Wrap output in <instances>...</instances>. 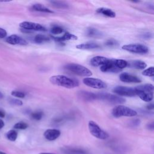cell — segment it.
Masks as SVG:
<instances>
[{
  "label": "cell",
  "instance_id": "obj_31",
  "mask_svg": "<svg viewBox=\"0 0 154 154\" xmlns=\"http://www.w3.org/2000/svg\"><path fill=\"white\" fill-rule=\"evenodd\" d=\"M43 116V113L42 111H35V112H32L31 114V117L35 120H40L42 119V117Z\"/></svg>",
  "mask_w": 154,
  "mask_h": 154
},
{
  "label": "cell",
  "instance_id": "obj_30",
  "mask_svg": "<svg viewBox=\"0 0 154 154\" xmlns=\"http://www.w3.org/2000/svg\"><path fill=\"white\" fill-rule=\"evenodd\" d=\"M63 31H64V30H63V28H61V26H54L51 29V33L54 35L61 34Z\"/></svg>",
  "mask_w": 154,
  "mask_h": 154
},
{
  "label": "cell",
  "instance_id": "obj_8",
  "mask_svg": "<svg viewBox=\"0 0 154 154\" xmlns=\"http://www.w3.org/2000/svg\"><path fill=\"white\" fill-rule=\"evenodd\" d=\"M83 83L90 87L96 89H103L107 87L106 84L101 79L90 77H87L83 79Z\"/></svg>",
  "mask_w": 154,
  "mask_h": 154
},
{
  "label": "cell",
  "instance_id": "obj_20",
  "mask_svg": "<svg viewBox=\"0 0 154 154\" xmlns=\"http://www.w3.org/2000/svg\"><path fill=\"white\" fill-rule=\"evenodd\" d=\"M96 12L97 13L101 14L105 16L108 17H116V13L113 11L111 9L105 8V7H101L99 8L96 10Z\"/></svg>",
  "mask_w": 154,
  "mask_h": 154
},
{
  "label": "cell",
  "instance_id": "obj_42",
  "mask_svg": "<svg viewBox=\"0 0 154 154\" xmlns=\"http://www.w3.org/2000/svg\"><path fill=\"white\" fill-rule=\"evenodd\" d=\"M0 154H6V153H4V152L0 151Z\"/></svg>",
  "mask_w": 154,
  "mask_h": 154
},
{
  "label": "cell",
  "instance_id": "obj_13",
  "mask_svg": "<svg viewBox=\"0 0 154 154\" xmlns=\"http://www.w3.org/2000/svg\"><path fill=\"white\" fill-rule=\"evenodd\" d=\"M119 78L121 81L126 83H139L141 82V79L138 77L126 72L121 73Z\"/></svg>",
  "mask_w": 154,
  "mask_h": 154
},
{
  "label": "cell",
  "instance_id": "obj_4",
  "mask_svg": "<svg viewBox=\"0 0 154 154\" xmlns=\"http://www.w3.org/2000/svg\"><path fill=\"white\" fill-rule=\"evenodd\" d=\"M112 115L116 118L121 117H134L137 115V112L128 106L119 105L112 109Z\"/></svg>",
  "mask_w": 154,
  "mask_h": 154
},
{
  "label": "cell",
  "instance_id": "obj_35",
  "mask_svg": "<svg viewBox=\"0 0 154 154\" xmlns=\"http://www.w3.org/2000/svg\"><path fill=\"white\" fill-rule=\"evenodd\" d=\"M7 35V31L2 28H0V38H3L6 37Z\"/></svg>",
  "mask_w": 154,
  "mask_h": 154
},
{
  "label": "cell",
  "instance_id": "obj_33",
  "mask_svg": "<svg viewBox=\"0 0 154 154\" xmlns=\"http://www.w3.org/2000/svg\"><path fill=\"white\" fill-rule=\"evenodd\" d=\"M9 103L11 105H17V106H21L23 105V102L22 100L18 99H15V98H10L9 99Z\"/></svg>",
  "mask_w": 154,
  "mask_h": 154
},
{
  "label": "cell",
  "instance_id": "obj_1",
  "mask_svg": "<svg viewBox=\"0 0 154 154\" xmlns=\"http://www.w3.org/2000/svg\"><path fill=\"white\" fill-rule=\"evenodd\" d=\"M49 81L51 84L61 86L67 88H73L79 85V82L78 81L70 78L64 75H54L52 76Z\"/></svg>",
  "mask_w": 154,
  "mask_h": 154
},
{
  "label": "cell",
  "instance_id": "obj_41",
  "mask_svg": "<svg viewBox=\"0 0 154 154\" xmlns=\"http://www.w3.org/2000/svg\"><path fill=\"white\" fill-rule=\"evenodd\" d=\"M38 154H54V153H40Z\"/></svg>",
  "mask_w": 154,
  "mask_h": 154
},
{
  "label": "cell",
  "instance_id": "obj_32",
  "mask_svg": "<svg viewBox=\"0 0 154 154\" xmlns=\"http://www.w3.org/2000/svg\"><path fill=\"white\" fill-rule=\"evenodd\" d=\"M65 152L69 154H85V152L82 150L73 149H66Z\"/></svg>",
  "mask_w": 154,
  "mask_h": 154
},
{
  "label": "cell",
  "instance_id": "obj_7",
  "mask_svg": "<svg viewBox=\"0 0 154 154\" xmlns=\"http://www.w3.org/2000/svg\"><path fill=\"white\" fill-rule=\"evenodd\" d=\"M97 99H100L103 100H106L109 103L113 104H122L126 102L125 99L121 96H118L110 93H97Z\"/></svg>",
  "mask_w": 154,
  "mask_h": 154
},
{
  "label": "cell",
  "instance_id": "obj_15",
  "mask_svg": "<svg viewBox=\"0 0 154 154\" xmlns=\"http://www.w3.org/2000/svg\"><path fill=\"white\" fill-rule=\"evenodd\" d=\"M51 37L56 42H63L64 41L67 40H76L78 39V37L76 36L75 35L71 34L69 32H66L61 37H54V36H51Z\"/></svg>",
  "mask_w": 154,
  "mask_h": 154
},
{
  "label": "cell",
  "instance_id": "obj_34",
  "mask_svg": "<svg viewBox=\"0 0 154 154\" xmlns=\"http://www.w3.org/2000/svg\"><path fill=\"white\" fill-rule=\"evenodd\" d=\"M11 94L13 96H14L17 98H24L25 96V94L24 93L20 91H17V90L12 91L11 93Z\"/></svg>",
  "mask_w": 154,
  "mask_h": 154
},
{
  "label": "cell",
  "instance_id": "obj_14",
  "mask_svg": "<svg viewBox=\"0 0 154 154\" xmlns=\"http://www.w3.org/2000/svg\"><path fill=\"white\" fill-rule=\"evenodd\" d=\"M61 134V132L57 129H48L43 134L45 138L49 141H54L58 138Z\"/></svg>",
  "mask_w": 154,
  "mask_h": 154
},
{
  "label": "cell",
  "instance_id": "obj_27",
  "mask_svg": "<svg viewBox=\"0 0 154 154\" xmlns=\"http://www.w3.org/2000/svg\"><path fill=\"white\" fill-rule=\"evenodd\" d=\"M142 75L147 76L153 77L154 76V69L153 66H151L146 69H145L142 72Z\"/></svg>",
  "mask_w": 154,
  "mask_h": 154
},
{
  "label": "cell",
  "instance_id": "obj_9",
  "mask_svg": "<svg viewBox=\"0 0 154 154\" xmlns=\"http://www.w3.org/2000/svg\"><path fill=\"white\" fill-rule=\"evenodd\" d=\"M19 26L22 29H25L29 31H46L47 29L45 27L42 25L40 23L28 22V21H23L19 24Z\"/></svg>",
  "mask_w": 154,
  "mask_h": 154
},
{
  "label": "cell",
  "instance_id": "obj_39",
  "mask_svg": "<svg viewBox=\"0 0 154 154\" xmlns=\"http://www.w3.org/2000/svg\"><path fill=\"white\" fill-rule=\"evenodd\" d=\"M4 125L5 124H4V121L0 119V129H2L4 126Z\"/></svg>",
  "mask_w": 154,
  "mask_h": 154
},
{
  "label": "cell",
  "instance_id": "obj_28",
  "mask_svg": "<svg viewBox=\"0 0 154 154\" xmlns=\"http://www.w3.org/2000/svg\"><path fill=\"white\" fill-rule=\"evenodd\" d=\"M14 128L16 129H26L28 127V125L26 123L24 122H19L16 123L14 125Z\"/></svg>",
  "mask_w": 154,
  "mask_h": 154
},
{
  "label": "cell",
  "instance_id": "obj_26",
  "mask_svg": "<svg viewBox=\"0 0 154 154\" xmlns=\"http://www.w3.org/2000/svg\"><path fill=\"white\" fill-rule=\"evenodd\" d=\"M7 139L11 141H14L17 137V132L13 129L10 130L6 134Z\"/></svg>",
  "mask_w": 154,
  "mask_h": 154
},
{
  "label": "cell",
  "instance_id": "obj_11",
  "mask_svg": "<svg viewBox=\"0 0 154 154\" xmlns=\"http://www.w3.org/2000/svg\"><path fill=\"white\" fill-rule=\"evenodd\" d=\"M5 42L13 45H17L25 46L28 45V42L26 40H25L22 37L16 34H12L7 37L5 39Z\"/></svg>",
  "mask_w": 154,
  "mask_h": 154
},
{
  "label": "cell",
  "instance_id": "obj_16",
  "mask_svg": "<svg viewBox=\"0 0 154 154\" xmlns=\"http://www.w3.org/2000/svg\"><path fill=\"white\" fill-rule=\"evenodd\" d=\"M78 95L82 100L85 101H91L97 99L96 94L87 91H79Z\"/></svg>",
  "mask_w": 154,
  "mask_h": 154
},
{
  "label": "cell",
  "instance_id": "obj_6",
  "mask_svg": "<svg viewBox=\"0 0 154 154\" xmlns=\"http://www.w3.org/2000/svg\"><path fill=\"white\" fill-rule=\"evenodd\" d=\"M122 48L125 51H126L132 53H135V54H144L149 52L148 47H147L144 45L138 44V43L125 45L122 46Z\"/></svg>",
  "mask_w": 154,
  "mask_h": 154
},
{
  "label": "cell",
  "instance_id": "obj_18",
  "mask_svg": "<svg viewBox=\"0 0 154 154\" xmlns=\"http://www.w3.org/2000/svg\"><path fill=\"white\" fill-rule=\"evenodd\" d=\"M131 68H134L135 69L142 70L144 69L147 67V64L141 60H132L130 61H128V66Z\"/></svg>",
  "mask_w": 154,
  "mask_h": 154
},
{
  "label": "cell",
  "instance_id": "obj_17",
  "mask_svg": "<svg viewBox=\"0 0 154 154\" xmlns=\"http://www.w3.org/2000/svg\"><path fill=\"white\" fill-rule=\"evenodd\" d=\"M109 59L102 57V56H96L93 57L90 60V64L93 66L97 67V66H102V65L106 64Z\"/></svg>",
  "mask_w": 154,
  "mask_h": 154
},
{
  "label": "cell",
  "instance_id": "obj_25",
  "mask_svg": "<svg viewBox=\"0 0 154 154\" xmlns=\"http://www.w3.org/2000/svg\"><path fill=\"white\" fill-rule=\"evenodd\" d=\"M50 38L45 35H42V34H37L34 37V40L35 43H42L44 42H46L49 41Z\"/></svg>",
  "mask_w": 154,
  "mask_h": 154
},
{
  "label": "cell",
  "instance_id": "obj_19",
  "mask_svg": "<svg viewBox=\"0 0 154 154\" xmlns=\"http://www.w3.org/2000/svg\"><path fill=\"white\" fill-rule=\"evenodd\" d=\"M76 48L79 49L83 50H91V49H96L100 48V46L94 42H88L85 43H81L76 46Z\"/></svg>",
  "mask_w": 154,
  "mask_h": 154
},
{
  "label": "cell",
  "instance_id": "obj_12",
  "mask_svg": "<svg viewBox=\"0 0 154 154\" xmlns=\"http://www.w3.org/2000/svg\"><path fill=\"white\" fill-rule=\"evenodd\" d=\"M100 70L103 72H113L117 73L121 71L119 69H118L114 61V59L109 60V61L105 64L102 65L100 67Z\"/></svg>",
  "mask_w": 154,
  "mask_h": 154
},
{
  "label": "cell",
  "instance_id": "obj_24",
  "mask_svg": "<svg viewBox=\"0 0 154 154\" xmlns=\"http://www.w3.org/2000/svg\"><path fill=\"white\" fill-rule=\"evenodd\" d=\"M114 63H115L116 67L121 70L123 69L126 67L128 66V61L126 60H122V59L114 60Z\"/></svg>",
  "mask_w": 154,
  "mask_h": 154
},
{
  "label": "cell",
  "instance_id": "obj_3",
  "mask_svg": "<svg viewBox=\"0 0 154 154\" xmlns=\"http://www.w3.org/2000/svg\"><path fill=\"white\" fill-rule=\"evenodd\" d=\"M64 69L80 76H85L87 78L92 75V72L90 70H89L88 68L85 67V66L78 64H75V63L67 64L64 66Z\"/></svg>",
  "mask_w": 154,
  "mask_h": 154
},
{
  "label": "cell",
  "instance_id": "obj_37",
  "mask_svg": "<svg viewBox=\"0 0 154 154\" xmlns=\"http://www.w3.org/2000/svg\"><path fill=\"white\" fill-rule=\"evenodd\" d=\"M5 116V112H4V111L0 109V117L1 118H4Z\"/></svg>",
  "mask_w": 154,
  "mask_h": 154
},
{
  "label": "cell",
  "instance_id": "obj_22",
  "mask_svg": "<svg viewBox=\"0 0 154 154\" xmlns=\"http://www.w3.org/2000/svg\"><path fill=\"white\" fill-rule=\"evenodd\" d=\"M86 35L92 38H99L102 36V33L96 28H88L86 30Z\"/></svg>",
  "mask_w": 154,
  "mask_h": 154
},
{
  "label": "cell",
  "instance_id": "obj_5",
  "mask_svg": "<svg viewBox=\"0 0 154 154\" xmlns=\"http://www.w3.org/2000/svg\"><path fill=\"white\" fill-rule=\"evenodd\" d=\"M88 126L90 134L94 137L100 140H105L109 137V134L102 129L94 121H89Z\"/></svg>",
  "mask_w": 154,
  "mask_h": 154
},
{
  "label": "cell",
  "instance_id": "obj_21",
  "mask_svg": "<svg viewBox=\"0 0 154 154\" xmlns=\"http://www.w3.org/2000/svg\"><path fill=\"white\" fill-rule=\"evenodd\" d=\"M31 10L36 11H40V12H44V13H53L54 12L51 10L50 9L48 8L47 7H45L41 4H33L31 7Z\"/></svg>",
  "mask_w": 154,
  "mask_h": 154
},
{
  "label": "cell",
  "instance_id": "obj_23",
  "mask_svg": "<svg viewBox=\"0 0 154 154\" xmlns=\"http://www.w3.org/2000/svg\"><path fill=\"white\" fill-rule=\"evenodd\" d=\"M51 4L58 8H61V9H65L69 8V5L63 1H50Z\"/></svg>",
  "mask_w": 154,
  "mask_h": 154
},
{
  "label": "cell",
  "instance_id": "obj_2",
  "mask_svg": "<svg viewBox=\"0 0 154 154\" xmlns=\"http://www.w3.org/2000/svg\"><path fill=\"white\" fill-rule=\"evenodd\" d=\"M153 85L151 84H146L134 88L136 95L145 102H150L153 99Z\"/></svg>",
  "mask_w": 154,
  "mask_h": 154
},
{
  "label": "cell",
  "instance_id": "obj_10",
  "mask_svg": "<svg viewBox=\"0 0 154 154\" xmlns=\"http://www.w3.org/2000/svg\"><path fill=\"white\" fill-rule=\"evenodd\" d=\"M113 92L120 96L134 97L136 96L135 89L125 86H116L113 88Z\"/></svg>",
  "mask_w": 154,
  "mask_h": 154
},
{
  "label": "cell",
  "instance_id": "obj_36",
  "mask_svg": "<svg viewBox=\"0 0 154 154\" xmlns=\"http://www.w3.org/2000/svg\"><path fill=\"white\" fill-rule=\"evenodd\" d=\"M153 128H154V125H153V123H149L148 125H147V128L150 130H153Z\"/></svg>",
  "mask_w": 154,
  "mask_h": 154
},
{
  "label": "cell",
  "instance_id": "obj_29",
  "mask_svg": "<svg viewBox=\"0 0 154 154\" xmlns=\"http://www.w3.org/2000/svg\"><path fill=\"white\" fill-rule=\"evenodd\" d=\"M105 45L109 48H115V47L116 48L118 46L119 43L116 40H114L113 38H110L106 41Z\"/></svg>",
  "mask_w": 154,
  "mask_h": 154
},
{
  "label": "cell",
  "instance_id": "obj_40",
  "mask_svg": "<svg viewBox=\"0 0 154 154\" xmlns=\"http://www.w3.org/2000/svg\"><path fill=\"white\" fill-rule=\"evenodd\" d=\"M4 97V95L0 91V99H2Z\"/></svg>",
  "mask_w": 154,
  "mask_h": 154
},
{
  "label": "cell",
  "instance_id": "obj_38",
  "mask_svg": "<svg viewBox=\"0 0 154 154\" xmlns=\"http://www.w3.org/2000/svg\"><path fill=\"white\" fill-rule=\"evenodd\" d=\"M147 108L148 109H149V110L153 109L154 108V105H153V103H150V104L148 105L147 106Z\"/></svg>",
  "mask_w": 154,
  "mask_h": 154
}]
</instances>
